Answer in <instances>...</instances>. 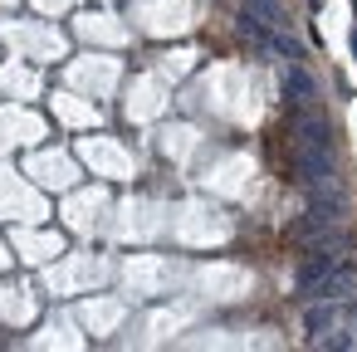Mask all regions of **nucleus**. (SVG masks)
Returning <instances> with one entry per match:
<instances>
[{
	"instance_id": "1",
	"label": "nucleus",
	"mask_w": 357,
	"mask_h": 352,
	"mask_svg": "<svg viewBox=\"0 0 357 352\" xmlns=\"http://www.w3.org/2000/svg\"><path fill=\"white\" fill-rule=\"evenodd\" d=\"M294 167H298V176H303V186H308V191H323V196H337V171H333V162H328V152H313V147H298V152H294Z\"/></svg>"
},
{
	"instance_id": "6",
	"label": "nucleus",
	"mask_w": 357,
	"mask_h": 352,
	"mask_svg": "<svg viewBox=\"0 0 357 352\" xmlns=\"http://www.w3.org/2000/svg\"><path fill=\"white\" fill-rule=\"evenodd\" d=\"M294 132H298V147H313V152H328V147H333V128H328L323 118H313V113H303V118L294 123Z\"/></svg>"
},
{
	"instance_id": "5",
	"label": "nucleus",
	"mask_w": 357,
	"mask_h": 352,
	"mask_svg": "<svg viewBox=\"0 0 357 352\" xmlns=\"http://www.w3.org/2000/svg\"><path fill=\"white\" fill-rule=\"evenodd\" d=\"M284 89H289V98H294L298 108L318 98V84L303 74V64H298V59H284Z\"/></svg>"
},
{
	"instance_id": "2",
	"label": "nucleus",
	"mask_w": 357,
	"mask_h": 352,
	"mask_svg": "<svg viewBox=\"0 0 357 352\" xmlns=\"http://www.w3.org/2000/svg\"><path fill=\"white\" fill-rule=\"evenodd\" d=\"M357 308L352 303H337V298H323V303H313L308 313H303V332H308V342L313 337H323V332H333L342 318H352Z\"/></svg>"
},
{
	"instance_id": "3",
	"label": "nucleus",
	"mask_w": 357,
	"mask_h": 352,
	"mask_svg": "<svg viewBox=\"0 0 357 352\" xmlns=\"http://www.w3.org/2000/svg\"><path fill=\"white\" fill-rule=\"evenodd\" d=\"M352 289H357V264H352V259H337V264L313 284V293H318V298H347Z\"/></svg>"
},
{
	"instance_id": "7",
	"label": "nucleus",
	"mask_w": 357,
	"mask_h": 352,
	"mask_svg": "<svg viewBox=\"0 0 357 352\" xmlns=\"http://www.w3.org/2000/svg\"><path fill=\"white\" fill-rule=\"evenodd\" d=\"M245 10H255V15H259L264 25H274V30H284V20H289L279 0H245Z\"/></svg>"
},
{
	"instance_id": "4",
	"label": "nucleus",
	"mask_w": 357,
	"mask_h": 352,
	"mask_svg": "<svg viewBox=\"0 0 357 352\" xmlns=\"http://www.w3.org/2000/svg\"><path fill=\"white\" fill-rule=\"evenodd\" d=\"M337 220H342V196H328V201H313V206L303 211L298 230H303V235H318V230H337Z\"/></svg>"
}]
</instances>
